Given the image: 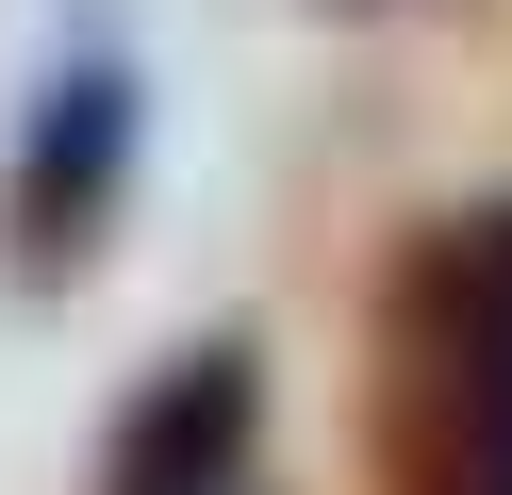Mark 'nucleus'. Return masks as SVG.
<instances>
[{
  "mask_svg": "<svg viewBox=\"0 0 512 495\" xmlns=\"http://www.w3.org/2000/svg\"><path fill=\"white\" fill-rule=\"evenodd\" d=\"M116 165H133V83H116V66H67V83L34 99V132H17V182H0V248H17V281H67V264H83Z\"/></svg>",
  "mask_w": 512,
  "mask_h": 495,
  "instance_id": "nucleus-2",
  "label": "nucleus"
},
{
  "mask_svg": "<svg viewBox=\"0 0 512 495\" xmlns=\"http://www.w3.org/2000/svg\"><path fill=\"white\" fill-rule=\"evenodd\" d=\"M248 429H265V380H248V347H182L166 380L116 413L100 495H232V479H248Z\"/></svg>",
  "mask_w": 512,
  "mask_h": 495,
  "instance_id": "nucleus-3",
  "label": "nucleus"
},
{
  "mask_svg": "<svg viewBox=\"0 0 512 495\" xmlns=\"http://www.w3.org/2000/svg\"><path fill=\"white\" fill-rule=\"evenodd\" d=\"M364 479L380 495H512V198H463L380 264Z\"/></svg>",
  "mask_w": 512,
  "mask_h": 495,
  "instance_id": "nucleus-1",
  "label": "nucleus"
}]
</instances>
